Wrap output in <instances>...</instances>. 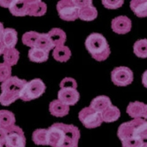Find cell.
<instances>
[{
  "instance_id": "7a4b0ae2",
  "label": "cell",
  "mask_w": 147,
  "mask_h": 147,
  "mask_svg": "<svg viewBox=\"0 0 147 147\" xmlns=\"http://www.w3.org/2000/svg\"><path fill=\"white\" fill-rule=\"evenodd\" d=\"M121 141L130 139L147 140V121L144 119H136L124 122L119 126L117 132Z\"/></svg>"
},
{
  "instance_id": "ba28073f",
  "label": "cell",
  "mask_w": 147,
  "mask_h": 147,
  "mask_svg": "<svg viewBox=\"0 0 147 147\" xmlns=\"http://www.w3.org/2000/svg\"><path fill=\"white\" fill-rule=\"evenodd\" d=\"M7 132L5 146L6 147H25L26 138L23 130L18 126L13 125L5 129Z\"/></svg>"
},
{
  "instance_id": "f546056e",
  "label": "cell",
  "mask_w": 147,
  "mask_h": 147,
  "mask_svg": "<svg viewBox=\"0 0 147 147\" xmlns=\"http://www.w3.org/2000/svg\"><path fill=\"white\" fill-rule=\"evenodd\" d=\"M11 66L5 63H0V82H5L7 79L11 77Z\"/></svg>"
},
{
  "instance_id": "3957f363",
  "label": "cell",
  "mask_w": 147,
  "mask_h": 147,
  "mask_svg": "<svg viewBox=\"0 0 147 147\" xmlns=\"http://www.w3.org/2000/svg\"><path fill=\"white\" fill-rule=\"evenodd\" d=\"M27 82L25 80H22L18 77H11L2 82L0 104L3 106H9L17 99H20Z\"/></svg>"
},
{
  "instance_id": "ab89813d",
  "label": "cell",
  "mask_w": 147,
  "mask_h": 147,
  "mask_svg": "<svg viewBox=\"0 0 147 147\" xmlns=\"http://www.w3.org/2000/svg\"><path fill=\"white\" fill-rule=\"evenodd\" d=\"M145 119H147V105H146L145 107H144V114H143V117Z\"/></svg>"
},
{
  "instance_id": "d6986e66",
  "label": "cell",
  "mask_w": 147,
  "mask_h": 147,
  "mask_svg": "<svg viewBox=\"0 0 147 147\" xmlns=\"http://www.w3.org/2000/svg\"><path fill=\"white\" fill-rule=\"evenodd\" d=\"M130 8L139 18L147 17V0L131 1Z\"/></svg>"
},
{
  "instance_id": "8992f818",
  "label": "cell",
  "mask_w": 147,
  "mask_h": 147,
  "mask_svg": "<svg viewBox=\"0 0 147 147\" xmlns=\"http://www.w3.org/2000/svg\"><path fill=\"white\" fill-rule=\"evenodd\" d=\"M57 10L61 19L68 22L79 18L80 9L76 6L74 0H62L57 2Z\"/></svg>"
},
{
  "instance_id": "836d02e7",
  "label": "cell",
  "mask_w": 147,
  "mask_h": 147,
  "mask_svg": "<svg viewBox=\"0 0 147 147\" xmlns=\"http://www.w3.org/2000/svg\"><path fill=\"white\" fill-rule=\"evenodd\" d=\"M74 2L79 9L93 5V2L90 0H74Z\"/></svg>"
},
{
  "instance_id": "74e56055",
  "label": "cell",
  "mask_w": 147,
  "mask_h": 147,
  "mask_svg": "<svg viewBox=\"0 0 147 147\" xmlns=\"http://www.w3.org/2000/svg\"><path fill=\"white\" fill-rule=\"evenodd\" d=\"M4 26L2 22H0V40H2V35H3V32H4Z\"/></svg>"
},
{
  "instance_id": "4316f807",
  "label": "cell",
  "mask_w": 147,
  "mask_h": 147,
  "mask_svg": "<svg viewBox=\"0 0 147 147\" xmlns=\"http://www.w3.org/2000/svg\"><path fill=\"white\" fill-rule=\"evenodd\" d=\"M135 55L140 58H147V39H140L134 44Z\"/></svg>"
},
{
  "instance_id": "d6a6232c",
  "label": "cell",
  "mask_w": 147,
  "mask_h": 147,
  "mask_svg": "<svg viewBox=\"0 0 147 147\" xmlns=\"http://www.w3.org/2000/svg\"><path fill=\"white\" fill-rule=\"evenodd\" d=\"M144 143V140L140 139H130L121 142L122 147H141Z\"/></svg>"
},
{
  "instance_id": "83f0119b",
  "label": "cell",
  "mask_w": 147,
  "mask_h": 147,
  "mask_svg": "<svg viewBox=\"0 0 147 147\" xmlns=\"http://www.w3.org/2000/svg\"><path fill=\"white\" fill-rule=\"evenodd\" d=\"M35 48L41 49H44V50L49 52V51L55 48V47H54V45L51 42L50 39L49 38L48 34L40 33V35H39V38L38 39V41H37Z\"/></svg>"
},
{
  "instance_id": "b9f144b4",
  "label": "cell",
  "mask_w": 147,
  "mask_h": 147,
  "mask_svg": "<svg viewBox=\"0 0 147 147\" xmlns=\"http://www.w3.org/2000/svg\"><path fill=\"white\" fill-rule=\"evenodd\" d=\"M0 147H3V146H2V145H0Z\"/></svg>"
},
{
  "instance_id": "9c48e42d",
  "label": "cell",
  "mask_w": 147,
  "mask_h": 147,
  "mask_svg": "<svg viewBox=\"0 0 147 147\" xmlns=\"http://www.w3.org/2000/svg\"><path fill=\"white\" fill-rule=\"evenodd\" d=\"M111 80L117 86H127L133 82V72L128 67H116L111 72Z\"/></svg>"
},
{
  "instance_id": "52a82bcc",
  "label": "cell",
  "mask_w": 147,
  "mask_h": 147,
  "mask_svg": "<svg viewBox=\"0 0 147 147\" xmlns=\"http://www.w3.org/2000/svg\"><path fill=\"white\" fill-rule=\"evenodd\" d=\"M79 119L84 127L88 129L96 128L103 122L102 114L90 107H85L79 113Z\"/></svg>"
},
{
  "instance_id": "44dd1931",
  "label": "cell",
  "mask_w": 147,
  "mask_h": 147,
  "mask_svg": "<svg viewBox=\"0 0 147 147\" xmlns=\"http://www.w3.org/2000/svg\"><path fill=\"white\" fill-rule=\"evenodd\" d=\"M49 52L39 48L30 49L28 52V57L31 61L35 63L45 62L49 58Z\"/></svg>"
},
{
  "instance_id": "484cf974",
  "label": "cell",
  "mask_w": 147,
  "mask_h": 147,
  "mask_svg": "<svg viewBox=\"0 0 147 147\" xmlns=\"http://www.w3.org/2000/svg\"><path fill=\"white\" fill-rule=\"evenodd\" d=\"M97 16H98V11L93 5L80 9V12H79V18H80L81 20L87 21V22L94 20L96 18Z\"/></svg>"
},
{
  "instance_id": "5b68a950",
  "label": "cell",
  "mask_w": 147,
  "mask_h": 147,
  "mask_svg": "<svg viewBox=\"0 0 147 147\" xmlns=\"http://www.w3.org/2000/svg\"><path fill=\"white\" fill-rule=\"evenodd\" d=\"M45 90L44 82L40 79H34L27 82L20 99L24 102H30L41 96Z\"/></svg>"
},
{
  "instance_id": "e0dca14e",
  "label": "cell",
  "mask_w": 147,
  "mask_h": 147,
  "mask_svg": "<svg viewBox=\"0 0 147 147\" xmlns=\"http://www.w3.org/2000/svg\"><path fill=\"white\" fill-rule=\"evenodd\" d=\"M47 34L54 47L64 46L66 40V34L63 30L60 28H53Z\"/></svg>"
},
{
  "instance_id": "1f68e13d",
  "label": "cell",
  "mask_w": 147,
  "mask_h": 147,
  "mask_svg": "<svg viewBox=\"0 0 147 147\" xmlns=\"http://www.w3.org/2000/svg\"><path fill=\"white\" fill-rule=\"evenodd\" d=\"M60 88H73L77 89V81L74 78H71V77H65L60 82Z\"/></svg>"
},
{
  "instance_id": "ffe728a7",
  "label": "cell",
  "mask_w": 147,
  "mask_h": 147,
  "mask_svg": "<svg viewBox=\"0 0 147 147\" xmlns=\"http://www.w3.org/2000/svg\"><path fill=\"white\" fill-rule=\"evenodd\" d=\"M53 57L59 62H67L71 56L70 49L66 46H60L54 48Z\"/></svg>"
},
{
  "instance_id": "d590c367",
  "label": "cell",
  "mask_w": 147,
  "mask_h": 147,
  "mask_svg": "<svg viewBox=\"0 0 147 147\" xmlns=\"http://www.w3.org/2000/svg\"><path fill=\"white\" fill-rule=\"evenodd\" d=\"M12 0H0V6L2 7H7L9 8Z\"/></svg>"
},
{
  "instance_id": "9a60e30c",
  "label": "cell",
  "mask_w": 147,
  "mask_h": 147,
  "mask_svg": "<svg viewBox=\"0 0 147 147\" xmlns=\"http://www.w3.org/2000/svg\"><path fill=\"white\" fill-rule=\"evenodd\" d=\"M112 105L111 100L107 96H99L91 101L90 107L101 114L110 106Z\"/></svg>"
},
{
  "instance_id": "e575fe53",
  "label": "cell",
  "mask_w": 147,
  "mask_h": 147,
  "mask_svg": "<svg viewBox=\"0 0 147 147\" xmlns=\"http://www.w3.org/2000/svg\"><path fill=\"white\" fill-rule=\"evenodd\" d=\"M6 136H7L6 129L0 127V145H5V141H6Z\"/></svg>"
},
{
  "instance_id": "8d00e7d4",
  "label": "cell",
  "mask_w": 147,
  "mask_h": 147,
  "mask_svg": "<svg viewBox=\"0 0 147 147\" xmlns=\"http://www.w3.org/2000/svg\"><path fill=\"white\" fill-rule=\"evenodd\" d=\"M142 83L144 86L147 88V70L144 72L142 75Z\"/></svg>"
},
{
  "instance_id": "6da1fadb",
  "label": "cell",
  "mask_w": 147,
  "mask_h": 147,
  "mask_svg": "<svg viewBox=\"0 0 147 147\" xmlns=\"http://www.w3.org/2000/svg\"><path fill=\"white\" fill-rule=\"evenodd\" d=\"M49 130V146L52 147H78L80 132L72 124L55 123Z\"/></svg>"
},
{
  "instance_id": "7c38bea8",
  "label": "cell",
  "mask_w": 147,
  "mask_h": 147,
  "mask_svg": "<svg viewBox=\"0 0 147 147\" xmlns=\"http://www.w3.org/2000/svg\"><path fill=\"white\" fill-rule=\"evenodd\" d=\"M12 15L15 16H25L28 15V0H12L9 7Z\"/></svg>"
},
{
  "instance_id": "4dcf8cb0",
  "label": "cell",
  "mask_w": 147,
  "mask_h": 147,
  "mask_svg": "<svg viewBox=\"0 0 147 147\" xmlns=\"http://www.w3.org/2000/svg\"><path fill=\"white\" fill-rule=\"evenodd\" d=\"M123 0H103L102 2L104 7L107 9H118L124 5Z\"/></svg>"
},
{
  "instance_id": "7402d4cb",
  "label": "cell",
  "mask_w": 147,
  "mask_h": 147,
  "mask_svg": "<svg viewBox=\"0 0 147 147\" xmlns=\"http://www.w3.org/2000/svg\"><path fill=\"white\" fill-rule=\"evenodd\" d=\"M32 141L36 145H49V130L48 129H38L32 132Z\"/></svg>"
},
{
  "instance_id": "277c9868",
  "label": "cell",
  "mask_w": 147,
  "mask_h": 147,
  "mask_svg": "<svg viewBox=\"0 0 147 147\" xmlns=\"http://www.w3.org/2000/svg\"><path fill=\"white\" fill-rule=\"evenodd\" d=\"M85 45L92 57L97 61H104L110 56V46L102 34L96 32L90 34L85 40Z\"/></svg>"
},
{
  "instance_id": "2e32d148",
  "label": "cell",
  "mask_w": 147,
  "mask_h": 147,
  "mask_svg": "<svg viewBox=\"0 0 147 147\" xmlns=\"http://www.w3.org/2000/svg\"><path fill=\"white\" fill-rule=\"evenodd\" d=\"M2 41L6 49L15 48L18 41V33L13 28H5L2 35Z\"/></svg>"
},
{
  "instance_id": "ac0fdd59",
  "label": "cell",
  "mask_w": 147,
  "mask_h": 147,
  "mask_svg": "<svg viewBox=\"0 0 147 147\" xmlns=\"http://www.w3.org/2000/svg\"><path fill=\"white\" fill-rule=\"evenodd\" d=\"M145 105L144 102L138 101L130 102L127 107V114L133 119L142 118Z\"/></svg>"
},
{
  "instance_id": "30bf717a",
  "label": "cell",
  "mask_w": 147,
  "mask_h": 147,
  "mask_svg": "<svg viewBox=\"0 0 147 147\" xmlns=\"http://www.w3.org/2000/svg\"><path fill=\"white\" fill-rule=\"evenodd\" d=\"M58 100L68 106L74 105L80 99V93L76 88H63L57 94Z\"/></svg>"
},
{
  "instance_id": "8fae6325",
  "label": "cell",
  "mask_w": 147,
  "mask_h": 147,
  "mask_svg": "<svg viewBox=\"0 0 147 147\" xmlns=\"http://www.w3.org/2000/svg\"><path fill=\"white\" fill-rule=\"evenodd\" d=\"M111 27L114 32L119 35L128 33L132 28V21L127 16H120L115 17L111 22Z\"/></svg>"
},
{
  "instance_id": "f1b7e54d",
  "label": "cell",
  "mask_w": 147,
  "mask_h": 147,
  "mask_svg": "<svg viewBox=\"0 0 147 147\" xmlns=\"http://www.w3.org/2000/svg\"><path fill=\"white\" fill-rule=\"evenodd\" d=\"M40 33L35 32V31H30L25 32L22 36V42L24 45L30 47V48H35L38 39L39 38Z\"/></svg>"
},
{
  "instance_id": "cb8c5ba5",
  "label": "cell",
  "mask_w": 147,
  "mask_h": 147,
  "mask_svg": "<svg viewBox=\"0 0 147 147\" xmlns=\"http://www.w3.org/2000/svg\"><path fill=\"white\" fill-rule=\"evenodd\" d=\"M120 110L117 107L112 105L111 106L107 107L102 113V121L107 122V123H111V122L117 121L120 118Z\"/></svg>"
},
{
  "instance_id": "60d3db41",
  "label": "cell",
  "mask_w": 147,
  "mask_h": 147,
  "mask_svg": "<svg viewBox=\"0 0 147 147\" xmlns=\"http://www.w3.org/2000/svg\"><path fill=\"white\" fill-rule=\"evenodd\" d=\"M141 147H147V142H144Z\"/></svg>"
},
{
  "instance_id": "603a6c76",
  "label": "cell",
  "mask_w": 147,
  "mask_h": 147,
  "mask_svg": "<svg viewBox=\"0 0 147 147\" xmlns=\"http://www.w3.org/2000/svg\"><path fill=\"white\" fill-rule=\"evenodd\" d=\"M15 115L7 110H0V127L7 129L15 125Z\"/></svg>"
},
{
  "instance_id": "f35d334b",
  "label": "cell",
  "mask_w": 147,
  "mask_h": 147,
  "mask_svg": "<svg viewBox=\"0 0 147 147\" xmlns=\"http://www.w3.org/2000/svg\"><path fill=\"white\" fill-rule=\"evenodd\" d=\"M5 46H4L3 43H2V40H0V55H3V52L5 51Z\"/></svg>"
},
{
  "instance_id": "4fadbf2b",
  "label": "cell",
  "mask_w": 147,
  "mask_h": 147,
  "mask_svg": "<svg viewBox=\"0 0 147 147\" xmlns=\"http://www.w3.org/2000/svg\"><path fill=\"white\" fill-rule=\"evenodd\" d=\"M47 4L40 0H28V16H42L47 13Z\"/></svg>"
},
{
  "instance_id": "5bb4252c",
  "label": "cell",
  "mask_w": 147,
  "mask_h": 147,
  "mask_svg": "<svg viewBox=\"0 0 147 147\" xmlns=\"http://www.w3.org/2000/svg\"><path fill=\"white\" fill-rule=\"evenodd\" d=\"M69 106L66 105L58 99L53 100L49 104V112L55 117H63L69 113Z\"/></svg>"
},
{
  "instance_id": "d4e9b609",
  "label": "cell",
  "mask_w": 147,
  "mask_h": 147,
  "mask_svg": "<svg viewBox=\"0 0 147 147\" xmlns=\"http://www.w3.org/2000/svg\"><path fill=\"white\" fill-rule=\"evenodd\" d=\"M4 61L10 66L16 65L19 59V52L16 48L5 49L3 52Z\"/></svg>"
}]
</instances>
